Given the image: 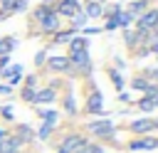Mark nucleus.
Here are the masks:
<instances>
[{"mask_svg":"<svg viewBox=\"0 0 158 153\" xmlns=\"http://www.w3.org/2000/svg\"><path fill=\"white\" fill-rule=\"evenodd\" d=\"M35 62H37V67L44 62V52H37V57H35Z\"/></svg>","mask_w":158,"mask_h":153,"instance_id":"nucleus-32","label":"nucleus"},{"mask_svg":"<svg viewBox=\"0 0 158 153\" xmlns=\"http://www.w3.org/2000/svg\"><path fill=\"white\" fill-rule=\"evenodd\" d=\"M67 59H69V64H74V67H79V69H84V72L91 69V59H89L86 49H81V52H72V57H67Z\"/></svg>","mask_w":158,"mask_h":153,"instance_id":"nucleus-4","label":"nucleus"},{"mask_svg":"<svg viewBox=\"0 0 158 153\" xmlns=\"http://www.w3.org/2000/svg\"><path fill=\"white\" fill-rule=\"evenodd\" d=\"M49 69H54V72H67V69H69V59H67V57H52V59H49Z\"/></svg>","mask_w":158,"mask_h":153,"instance_id":"nucleus-11","label":"nucleus"},{"mask_svg":"<svg viewBox=\"0 0 158 153\" xmlns=\"http://www.w3.org/2000/svg\"><path fill=\"white\" fill-rule=\"evenodd\" d=\"M96 2H104V0H96Z\"/></svg>","mask_w":158,"mask_h":153,"instance_id":"nucleus-38","label":"nucleus"},{"mask_svg":"<svg viewBox=\"0 0 158 153\" xmlns=\"http://www.w3.org/2000/svg\"><path fill=\"white\" fill-rule=\"evenodd\" d=\"M89 141L84 138V136H79V133H72V136H67L64 141H62V146L57 148V153H79L84 146H86Z\"/></svg>","mask_w":158,"mask_h":153,"instance_id":"nucleus-1","label":"nucleus"},{"mask_svg":"<svg viewBox=\"0 0 158 153\" xmlns=\"http://www.w3.org/2000/svg\"><path fill=\"white\" fill-rule=\"evenodd\" d=\"M111 79H114V86H116V89H123V79H121V74L111 72Z\"/></svg>","mask_w":158,"mask_h":153,"instance_id":"nucleus-27","label":"nucleus"},{"mask_svg":"<svg viewBox=\"0 0 158 153\" xmlns=\"http://www.w3.org/2000/svg\"><path fill=\"white\" fill-rule=\"evenodd\" d=\"M138 109H141V111H153V109H156V99H151V96H143V99L138 101Z\"/></svg>","mask_w":158,"mask_h":153,"instance_id":"nucleus-18","label":"nucleus"},{"mask_svg":"<svg viewBox=\"0 0 158 153\" xmlns=\"http://www.w3.org/2000/svg\"><path fill=\"white\" fill-rule=\"evenodd\" d=\"M12 47H15V39H12V37H5V39H0V54H7Z\"/></svg>","mask_w":158,"mask_h":153,"instance_id":"nucleus-21","label":"nucleus"},{"mask_svg":"<svg viewBox=\"0 0 158 153\" xmlns=\"http://www.w3.org/2000/svg\"><path fill=\"white\" fill-rule=\"evenodd\" d=\"M37 116L40 118H44L47 123H52L54 126V121H57V111H44V109H37Z\"/></svg>","mask_w":158,"mask_h":153,"instance_id":"nucleus-19","label":"nucleus"},{"mask_svg":"<svg viewBox=\"0 0 158 153\" xmlns=\"http://www.w3.org/2000/svg\"><path fill=\"white\" fill-rule=\"evenodd\" d=\"M86 17H99V15H104V7L96 2V0H89L86 2V12H84Z\"/></svg>","mask_w":158,"mask_h":153,"instance_id":"nucleus-13","label":"nucleus"},{"mask_svg":"<svg viewBox=\"0 0 158 153\" xmlns=\"http://www.w3.org/2000/svg\"><path fill=\"white\" fill-rule=\"evenodd\" d=\"M156 76H158V69H156Z\"/></svg>","mask_w":158,"mask_h":153,"instance_id":"nucleus-37","label":"nucleus"},{"mask_svg":"<svg viewBox=\"0 0 158 153\" xmlns=\"http://www.w3.org/2000/svg\"><path fill=\"white\" fill-rule=\"evenodd\" d=\"M89 131H91L94 136H99V138H111L114 131H116V126H114L109 118H101V121H91V123H89Z\"/></svg>","mask_w":158,"mask_h":153,"instance_id":"nucleus-2","label":"nucleus"},{"mask_svg":"<svg viewBox=\"0 0 158 153\" xmlns=\"http://www.w3.org/2000/svg\"><path fill=\"white\" fill-rule=\"evenodd\" d=\"M20 148H22V141L17 136H7L0 141V153H20Z\"/></svg>","mask_w":158,"mask_h":153,"instance_id":"nucleus-9","label":"nucleus"},{"mask_svg":"<svg viewBox=\"0 0 158 153\" xmlns=\"http://www.w3.org/2000/svg\"><path fill=\"white\" fill-rule=\"evenodd\" d=\"M123 39H126V44H128V47H133V42H138L136 32H131V30H126V32H123Z\"/></svg>","mask_w":158,"mask_h":153,"instance_id":"nucleus-25","label":"nucleus"},{"mask_svg":"<svg viewBox=\"0 0 158 153\" xmlns=\"http://www.w3.org/2000/svg\"><path fill=\"white\" fill-rule=\"evenodd\" d=\"M15 136H17L20 141H22V146H25V143H30V141L35 138L32 128H30V126H25V123H20V126H17V133H15Z\"/></svg>","mask_w":158,"mask_h":153,"instance_id":"nucleus-12","label":"nucleus"},{"mask_svg":"<svg viewBox=\"0 0 158 153\" xmlns=\"http://www.w3.org/2000/svg\"><path fill=\"white\" fill-rule=\"evenodd\" d=\"M158 148V138H136L128 143V151H153Z\"/></svg>","mask_w":158,"mask_h":153,"instance_id":"nucleus-7","label":"nucleus"},{"mask_svg":"<svg viewBox=\"0 0 158 153\" xmlns=\"http://www.w3.org/2000/svg\"><path fill=\"white\" fill-rule=\"evenodd\" d=\"M64 109H67V114H74V111H77V106H74V99H72V96L64 101Z\"/></svg>","mask_w":158,"mask_h":153,"instance_id":"nucleus-29","label":"nucleus"},{"mask_svg":"<svg viewBox=\"0 0 158 153\" xmlns=\"http://www.w3.org/2000/svg\"><path fill=\"white\" fill-rule=\"evenodd\" d=\"M84 22H86V15H84V12H77V15H74V20H72L74 30H81V27H84Z\"/></svg>","mask_w":158,"mask_h":153,"instance_id":"nucleus-23","label":"nucleus"},{"mask_svg":"<svg viewBox=\"0 0 158 153\" xmlns=\"http://www.w3.org/2000/svg\"><path fill=\"white\" fill-rule=\"evenodd\" d=\"M106 30H116V20H114V17L106 22Z\"/></svg>","mask_w":158,"mask_h":153,"instance_id":"nucleus-33","label":"nucleus"},{"mask_svg":"<svg viewBox=\"0 0 158 153\" xmlns=\"http://www.w3.org/2000/svg\"><path fill=\"white\" fill-rule=\"evenodd\" d=\"M22 99H25V101H35V89H32V86H27V89L22 91Z\"/></svg>","mask_w":158,"mask_h":153,"instance_id":"nucleus-28","label":"nucleus"},{"mask_svg":"<svg viewBox=\"0 0 158 153\" xmlns=\"http://www.w3.org/2000/svg\"><path fill=\"white\" fill-rule=\"evenodd\" d=\"M156 128H158V121L156 118H138V121L131 123V131L138 133V136L141 133H148V131H156Z\"/></svg>","mask_w":158,"mask_h":153,"instance_id":"nucleus-6","label":"nucleus"},{"mask_svg":"<svg viewBox=\"0 0 158 153\" xmlns=\"http://www.w3.org/2000/svg\"><path fill=\"white\" fill-rule=\"evenodd\" d=\"M2 2H5V0H2Z\"/></svg>","mask_w":158,"mask_h":153,"instance_id":"nucleus-39","label":"nucleus"},{"mask_svg":"<svg viewBox=\"0 0 158 153\" xmlns=\"http://www.w3.org/2000/svg\"><path fill=\"white\" fill-rule=\"evenodd\" d=\"M79 10H81V5H79L77 0H62V2H57V15H69V17H74Z\"/></svg>","mask_w":158,"mask_h":153,"instance_id":"nucleus-8","label":"nucleus"},{"mask_svg":"<svg viewBox=\"0 0 158 153\" xmlns=\"http://www.w3.org/2000/svg\"><path fill=\"white\" fill-rule=\"evenodd\" d=\"M0 114H2V118H7V121H12V109H10V106H5V109H2Z\"/></svg>","mask_w":158,"mask_h":153,"instance_id":"nucleus-30","label":"nucleus"},{"mask_svg":"<svg viewBox=\"0 0 158 153\" xmlns=\"http://www.w3.org/2000/svg\"><path fill=\"white\" fill-rule=\"evenodd\" d=\"M69 44H72V52H81V49H86V37H72L69 39Z\"/></svg>","mask_w":158,"mask_h":153,"instance_id":"nucleus-17","label":"nucleus"},{"mask_svg":"<svg viewBox=\"0 0 158 153\" xmlns=\"http://www.w3.org/2000/svg\"><path fill=\"white\" fill-rule=\"evenodd\" d=\"M101 106H104L101 94H91V96H89V101H86V111H89V114H99V111H101Z\"/></svg>","mask_w":158,"mask_h":153,"instance_id":"nucleus-10","label":"nucleus"},{"mask_svg":"<svg viewBox=\"0 0 158 153\" xmlns=\"http://www.w3.org/2000/svg\"><path fill=\"white\" fill-rule=\"evenodd\" d=\"M131 7H128V12L131 15H143L146 12V5H148V0H133V2H128Z\"/></svg>","mask_w":158,"mask_h":153,"instance_id":"nucleus-15","label":"nucleus"},{"mask_svg":"<svg viewBox=\"0 0 158 153\" xmlns=\"http://www.w3.org/2000/svg\"><path fill=\"white\" fill-rule=\"evenodd\" d=\"M84 30V35H96V32H101V27H81Z\"/></svg>","mask_w":158,"mask_h":153,"instance_id":"nucleus-31","label":"nucleus"},{"mask_svg":"<svg viewBox=\"0 0 158 153\" xmlns=\"http://www.w3.org/2000/svg\"><path fill=\"white\" fill-rule=\"evenodd\" d=\"M37 20H40V25H42V30H44V32H54V30H59V15H57V12L37 15Z\"/></svg>","mask_w":158,"mask_h":153,"instance_id":"nucleus-3","label":"nucleus"},{"mask_svg":"<svg viewBox=\"0 0 158 153\" xmlns=\"http://www.w3.org/2000/svg\"><path fill=\"white\" fill-rule=\"evenodd\" d=\"M114 20H116V27H128L133 22V15L131 12H118V15H114Z\"/></svg>","mask_w":158,"mask_h":153,"instance_id":"nucleus-16","label":"nucleus"},{"mask_svg":"<svg viewBox=\"0 0 158 153\" xmlns=\"http://www.w3.org/2000/svg\"><path fill=\"white\" fill-rule=\"evenodd\" d=\"M0 94H10V86H5V84H0Z\"/></svg>","mask_w":158,"mask_h":153,"instance_id":"nucleus-34","label":"nucleus"},{"mask_svg":"<svg viewBox=\"0 0 158 153\" xmlns=\"http://www.w3.org/2000/svg\"><path fill=\"white\" fill-rule=\"evenodd\" d=\"M52 128H54V126L44 121V123L40 126V131H37V138H42V141H47V138H49V133H52Z\"/></svg>","mask_w":158,"mask_h":153,"instance_id":"nucleus-20","label":"nucleus"},{"mask_svg":"<svg viewBox=\"0 0 158 153\" xmlns=\"http://www.w3.org/2000/svg\"><path fill=\"white\" fill-rule=\"evenodd\" d=\"M69 39H72V32H57L54 44H59V42H69Z\"/></svg>","mask_w":158,"mask_h":153,"instance_id":"nucleus-26","label":"nucleus"},{"mask_svg":"<svg viewBox=\"0 0 158 153\" xmlns=\"http://www.w3.org/2000/svg\"><path fill=\"white\" fill-rule=\"evenodd\" d=\"M148 84H151V81H146L143 76H136V79L131 81V86H133L136 91H138V89H141V91H146V89H148Z\"/></svg>","mask_w":158,"mask_h":153,"instance_id":"nucleus-22","label":"nucleus"},{"mask_svg":"<svg viewBox=\"0 0 158 153\" xmlns=\"http://www.w3.org/2000/svg\"><path fill=\"white\" fill-rule=\"evenodd\" d=\"M7 136H10V131H5V128H0V141H2V138H7Z\"/></svg>","mask_w":158,"mask_h":153,"instance_id":"nucleus-35","label":"nucleus"},{"mask_svg":"<svg viewBox=\"0 0 158 153\" xmlns=\"http://www.w3.org/2000/svg\"><path fill=\"white\" fill-rule=\"evenodd\" d=\"M156 106H158V96H156Z\"/></svg>","mask_w":158,"mask_h":153,"instance_id":"nucleus-36","label":"nucleus"},{"mask_svg":"<svg viewBox=\"0 0 158 153\" xmlns=\"http://www.w3.org/2000/svg\"><path fill=\"white\" fill-rule=\"evenodd\" d=\"M158 25V10H146L141 17H138V30H153Z\"/></svg>","mask_w":158,"mask_h":153,"instance_id":"nucleus-5","label":"nucleus"},{"mask_svg":"<svg viewBox=\"0 0 158 153\" xmlns=\"http://www.w3.org/2000/svg\"><path fill=\"white\" fill-rule=\"evenodd\" d=\"M35 101L37 104H47V101H54V89H42L35 94Z\"/></svg>","mask_w":158,"mask_h":153,"instance_id":"nucleus-14","label":"nucleus"},{"mask_svg":"<svg viewBox=\"0 0 158 153\" xmlns=\"http://www.w3.org/2000/svg\"><path fill=\"white\" fill-rule=\"evenodd\" d=\"M12 12H25L27 10V0H12Z\"/></svg>","mask_w":158,"mask_h":153,"instance_id":"nucleus-24","label":"nucleus"}]
</instances>
